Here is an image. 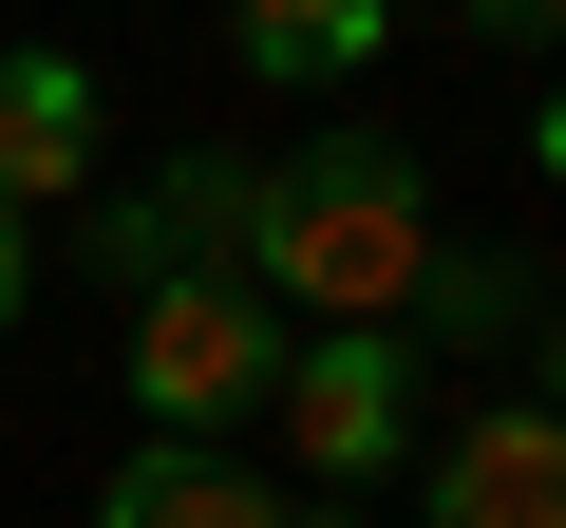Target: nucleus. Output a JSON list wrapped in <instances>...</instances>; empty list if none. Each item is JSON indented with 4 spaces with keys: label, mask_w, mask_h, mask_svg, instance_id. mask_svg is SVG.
Masks as SVG:
<instances>
[{
    "label": "nucleus",
    "mask_w": 566,
    "mask_h": 528,
    "mask_svg": "<svg viewBox=\"0 0 566 528\" xmlns=\"http://www.w3.org/2000/svg\"><path fill=\"white\" fill-rule=\"evenodd\" d=\"M245 284L264 303H303V321H397L416 284H434V170L397 151V133H303L264 170V208H245Z\"/></svg>",
    "instance_id": "f257e3e1"
},
{
    "label": "nucleus",
    "mask_w": 566,
    "mask_h": 528,
    "mask_svg": "<svg viewBox=\"0 0 566 528\" xmlns=\"http://www.w3.org/2000/svg\"><path fill=\"white\" fill-rule=\"evenodd\" d=\"M416 528H566V415L547 397L453 415V453L416 472Z\"/></svg>",
    "instance_id": "39448f33"
},
{
    "label": "nucleus",
    "mask_w": 566,
    "mask_h": 528,
    "mask_svg": "<svg viewBox=\"0 0 566 528\" xmlns=\"http://www.w3.org/2000/svg\"><path fill=\"white\" fill-rule=\"evenodd\" d=\"M264 415H283V453H303V490H359V472L416 453V340L397 321H303L283 378H264Z\"/></svg>",
    "instance_id": "7ed1b4c3"
},
{
    "label": "nucleus",
    "mask_w": 566,
    "mask_h": 528,
    "mask_svg": "<svg viewBox=\"0 0 566 528\" xmlns=\"http://www.w3.org/2000/svg\"><path fill=\"white\" fill-rule=\"evenodd\" d=\"M453 20H472L491 57H547V20H566V0H453Z\"/></svg>",
    "instance_id": "1a4fd4ad"
},
{
    "label": "nucleus",
    "mask_w": 566,
    "mask_h": 528,
    "mask_svg": "<svg viewBox=\"0 0 566 528\" xmlns=\"http://www.w3.org/2000/svg\"><path fill=\"white\" fill-rule=\"evenodd\" d=\"M133 415L151 434H227V415H264V378H283V303L264 284H133Z\"/></svg>",
    "instance_id": "f03ea898"
},
{
    "label": "nucleus",
    "mask_w": 566,
    "mask_h": 528,
    "mask_svg": "<svg viewBox=\"0 0 566 528\" xmlns=\"http://www.w3.org/2000/svg\"><path fill=\"white\" fill-rule=\"evenodd\" d=\"M227 39H245V76H359L397 39V0H227Z\"/></svg>",
    "instance_id": "6e6552de"
},
{
    "label": "nucleus",
    "mask_w": 566,
    "mask_h": 528,
    "mask_svg": "<svg viewBox=\"0 0 566 528\" xmlns=\"http://www.w3.org/2000/svg\"><path fill=\"white\" fill-rule=\"evenodd\" d=\"M95 528H303V490L245 472V453H208V434H151V453L95 490Z\"/></svg>",
    "instance_id": "0eeeda50"
},
{
    "label": "nucleus",
    "mask_w": 566,
    "mask_h": 528,
    "mask_svg": "<svg viewBox=\"0 0 566 528\" xmlns=\"http://www.w3.org/2000/svg\"><path fill=\"white\" fill-rule=\"evenodd\" d=\"M245 208H264L245 151H151V189H114V226H95V284L114 303L133 284H245Z\"/></svg>",
    "instance_id": "20e7f679"
},
{
    "label": "nucleus",
    "mask_w": 566,
    "mask_h": 528,
    "mask_svg": "<svg viewBox=\"0 0 566 528\" xmlns=\"http://www.w3.org/2000/svg\"><path fill=\"white\" fill-rule=\"evenodd\" d=\"M95 151H114V114H95V57H57V39H0V208H76V189H95Z\"/></svg>",
    "instance_id": "423d86ee"
},
{
    "label": "nucleus",
    "mask_w": 566,
    "mask_h": 528,
    "mask_svg": "<svg viewBox=\"0 0 566 528\" xmlns=\"http://www.w3.org/2000/svg\"><path fill=\"white\" fill-rule=\"evenodd\" d=\"M20 303H39V245H20V208H0V340H20Z\"/></svg>",
    "instance_id": "9d476101"
}]
</instances>
